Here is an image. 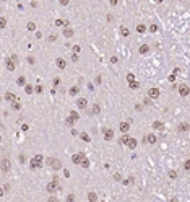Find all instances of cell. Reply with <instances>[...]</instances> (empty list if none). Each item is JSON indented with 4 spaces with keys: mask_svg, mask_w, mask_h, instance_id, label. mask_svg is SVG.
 Instances as JSON below:
<instances>
[{
    "mask_svg": "<svg viewBox=\"0 0 190 202\" xmlns=\"http://www.w3.org/2000/svg\"><path fill=\"white\" fill-rule=\"evenodd\" d=\"M44 166V156L42 155H36L31 158V161H29V170L36 171V170H41V168Z\"/></svg>",
    "mask_w": 190,
    "mask_h": 202,
    "instance_id": "1",
    "label": "cell"
},
{
    "mask_svg": "<svg viewBox=\"0 0 190 202\" xmlns=\"http://www.w3.org/2000/svg\"><path fill=\"white\" fill-rule=\"evenodd\" d=\"M46 165H49L54 171L62 170V161H60L58 158H55V156H47L46 158Z\"/></svg>",
    "mask_w": 190,
    "mask_h": 202,
    "instance_id": "2",
    "label": "cell"
},
{
    "mask_svg": "<svg viewBox=\"0 0 190 202\" xmlns=\"http://www.w3.org/2000/svg\"><path fill=\"white\" fill-rule=\"evenodd\" d=\"M46 189H47V192H51V194H54V192H57V191H60L62 189V186L57 183V181H51V183H47V186H46Z\"/></svg>",
    "mask_w": 190,
    "mask_h": 202,
    "instance_id": "3",
    "label": "cell"
},
{
    "mask_svg": "<svg viewBox=\"0 0 190 202\" xmlns=\"http://www.w3.org/2000/svg\"><path fill=\"white\" fill-rule=\"evenodd\" d=\"M85 158H86V155L83 152H78V153H73V155H72V161H73L75 165H81V161Z\"/></svg>",
    "mask_w": 190,
    "mask_h": 202,
    "instance_id": "4",
    "label": "cell"
},
{
    "mask_svg": "<svg viewBox=\"0 0 190 202\" xmlns=\"http://www.w3.org/2000/svg\"><path fill=\"white\" fill-rule=\"evenodd\" d=\"M5 67H7V70H10V72H13V70L16 69V62L13 60L12 57H7L5 59Z\"/></svg>",
    "mask_w": 190,
    "mask_h": 202,
    "instance_id": "5",
    "label": "cell"
},
{
    "mask_svg": "<svg viewBox=\"0 0 190 202\" xmlns=\"http://www.w3.org/2000/svg\"><path fill=\"white\" fill-rule=\"evenodd\" d=\"M102 137H104V140L111 142V140L114 139V130H112V129H109V127H106L104 130H102Z\"/></svg>",
    "mask_w": 190,
    "mask_h": 202,
    "instance_id": "6",
    "label": "cell"
},
{
    "mask_svg": "<svg viewBox=\"0 0 190 202\" xmlns=\"http://www.w3.org/2000/svg\"><path fill=\"white\" fill-rule=\"evenodd\" d=\"M86 113H88L89 116H91V114H93V116H94V114H99V113H101V106L97 104V103H94V104L91 106V108L86 109Z\"/></svg>",
    "mask_w": 190,
    "mask_h": 202,
    "instance_id": "7",
    "label": "cell"
},
{
    "mask_svg": "<svg viewBox=\"0 0 190 202\" xmlns=\"http://www.w3.org/2000/svg\"><path fill=\"white\" fill-rule=\"evenodd\" d=\"M159 95H161V93H159V90H158V88H154V86L148 90V98H150V100H158Z\"/></svg>",
    "mask_w": 190,
    "mask_h": 202,
    "instance_id": "8",
    "label": "cell"
},
{
    "mask_svg": "<svg viewBox=\"0 0 190 202\" xmlns=\"http://www.w3.org/2000/svg\"><path fill=\"white\" fill-rule=\"evenodd\" d=\"M119 130H120L122 134H127L128 130H130V122H128V121H122L120 124H119Z\"/></svg>",
    "mask_w": 190,
    "mask_h": 202,
    "instance_id": "9",
    "label": "cell"
},
{
    "mask_svg": "<svg viewBox=\"0 0 190 202\" xmlns=\"http://www.w3.org/2000/svg\"><path fill=\"white\" fill-rule=\"evenodd\" d=\"M2 171H3V173H7L8 170H10V168H12V163H10V160L8 158H2Z\"/></svg>",
    "mask_w": 190,
    "mask_h": 202,
    "instance_id": "10",
    "label": "cell"
},
{
    "mask_svg": "<svg viewBox=\"0 0 190 202\" xmlns=\"http://www.w3.org/2000/svg\"><path fill=\"white\" fill-rule=\"evenodd\" d=\"M143 142H146V144H156V142H158V137H156L154 134H148V135H145Z\"/></svg>",
    "mask_w": 190,
    "mask_h": 202,
    "instance_id": "11",
    "label": "cell"
},
{
    "mask_svg": "<svg viewBox=\"0 0 190 202\" xmlns=\"http://www.w3.org/2000/svg\"><path fill=\"white\" fill-rule=\"evenodd\" d=\"M76 106H78V109H88V100L86 98H80L76 101Z\"/></svg>",
    "mask_w": 190,
    "mask_h": 202,
    "instance_id": "12",
    "label": "cell"
},
{
    "mask_svg": "<svg viewBox=\"0 0 190 202\" xmlns=\"http://www.w3.org/2000/svg\"><path fill=\"white\" fill-rule=\"evenodd\" d=\"M189 93H190V88L187 85H180L179 86V95H180V96H189Z\"/></svg>",
    "mask_w": 190,
    "mask_h": 202,
    "instance_id": "13",
    "label": "cell"
},
{
    "mask_svg": "<svg viewBox=\"0 0 190 202\" xmlns=\"http://www.w3.org/2000/svg\"><path fill=\"white\" fill-rule=\"evenodd\" d=\"M55 65H57V67H58L60 70H63V69L67 67V62H65V59H62V57H57V59H55Z\"/></svg>",
    "mask_w": 190,
    "mask_h": 202,
    "instance_id": "14",
    "label": "cell"
},
{
    "mask_svg": "<svg viewBox=\"0 0 190 202\" xmlns=\"http://www.w3.org/2000/svg\"><path fill=\"white\" fill-rule=\"evenodd\" d=\"M151 127H153V130H164V124L161 121H154L151 124Z\"/></svg>",
    "mask_w": 190,
    "mask_h": 202,
    "instance_id": "15",
    "label": "cell"
},
{
    "mask_svg": "<svg viewBox=\"0 0 190 202\" xmlns=\"http://www.w3.org/2000/svg\"><path fill=\"white\" fill-rule=\"evenodd\" d=\"M5 100L10 101V103H15V101L18 100V98H16V95H15V93H10V91H7V93H5Z\"/></svg>",
    "mask_w": 190,
    "mask_h": 202,
    "instance_id": "16",
    "label": "cell"
},
{
    "mask_svg": "<svg viewBox=\"0 0 190 202\" xmlns=\"http://www.w3.org/2000/svg\"><path fill=\"white\" fill-rule=\"evenodd\" d=\"M177 129H179V130H180V132H187V130H189V129H190V124H189V122H180Z\"/></svg>",
    "mask_w": 190,
    "mask_h": 202,
    "instance_id": "17",
    "label": "cell"
},
{
    "mask_svg": "<svg viewBox=\"0 0 190 202\" xmlns=\"http://www.w3.org/2000/svg\"><path fill=\"white\" fill-rule=\"evenodd\" d=\"M128 140H130V135H128V134H124V135L119 139V144H120V145H127Z\"/></svg>",
    "mask_w": 190,
    "mask_h": 202,
    "instance_id": "18",
    "label": "cell"
},
{
    "mask_svg": "<svg viewBox=\"0 0 190 202\" xmlns=\"http://www.w3.org/2000/svg\"><path fill=\"white\" fill-rule=\"evenodd\" d=\"M136 145H138V142H136V139H133V137H130V140H128V144H127V147L128 148H136Z\"/></svg>",
    "mask_w": 190,
    "mask_h": 202,
    "instance_id": "19",
    "label": "cell"
},
{
    "mask_svg": "<svg viewBox=\"0 0 190 202\" xmlns=\"http://www.w3.org/2000/svg\"><path fill=\"white\" fill-rule=\"evenodd\" d=\"M73 34H75V31L72 28H63V36H65V38H72Z\"/></svg>",
    "mask_w": 190,
    "mask_h": 202,
    "instance_id": "20",
    "label": "cell"
},
{
    "mask_svg": "<svg viewBox=\"0 0 190 202\" xmlns=\"http://www.w3.org/2000/svg\"><path fill=\"white\" fill-rule=\"evenodd\" d=\"M138 52L140 54H148V52H150V46H148V44H141L140 49H138Z\"/></svg>",
    "mask_w": 190,
    "mask_h": 202,
    "instance_id": "21",
    "label": "cell"
},
{
    "mask_svg": "<svg viewBox=\"0 0 190 202\" xmlns=\"http://www.w3.org/2000/svg\"><path fill=\"white\" fill-rule=\"evenodd\" d=\"M120 36H124V38H128V36H130V29H128L127 26H120Z\"/></svg>",
    "mask_w": 190,
    "mask_h": 202,
    "instance_id": "22",
    "label": "cell"
},
{
    "mask_svg": "<svg viewBox=\"0 0 190 202\" xmlns=\"http://www.w3.org/2000/svg\"><path fill=\"white\" fill-rule=\"evenodd\" d=\"M16 85H18V86H26V85H28V83H26V78H24L23 75H21V77H18V78H16Z\"/></svg>",
    "mask_w": 190,
    "mask_h": 202,
    "instance_id": "23",
    "label": "cell"
},
{
    "mask_svg": "<svg viewBox=\"0 0 190 202\" xmlns=\"http://www.w3.org/2000/svg\"><path fill=\"white\" fill-rule=\"evenodd\" d=\"M21 108H23V106H21L19 100H16L15 103H12V109H13V111H21Z\"/></svg>",
    "mask_w": 190,
    "mask_h": 202,
    "instance_id": "24",
    "label": "cell"
},
{
    "mask_svg": "<svg viewBox=\"0 0 190 202\" xmlns=\"http://www.w3.org/2000/svg\"><path fill=\"white\" fill-rule=\"evenodd\" d=\"M88 201L89 202H97V194H96V192H93V191L88 192Z\"/></svg>",
    "mask_w": 190,
    "mask_h": 202,
    "instance_id": "25",
    "label": "cell"
},
{
    "mask_svg": "<svg viewBox=\"0 0 190 202\" xmlns=\"http://www.w3.org/2000/svg\"><path fill=\"white\" fill-rule=\"evenodd\" d=\"M78 93H80V88H78V86H72V88L68 90V95H70V96H76Z\"/></svg>",
    "mask_w": 190,
    "mask_h": 202,
    "instance_id": "26",
    "label": "cell"
},
{
    "mask_svg": "<svg viewBox=\"0 0 190 202\" xmlns=\"http://www.w3.org/2000/svg\"><path fill=\"white\" fill-rule=\"evenodd\" d=\"M133 181H135V178H133V176H128V178H125L124 181H122V184H124V186H130V184H133Z\"/></svg>",
    "mask_w": 190,
    "mask_h": 202,
    "instance_id": "27",
    "label": "cell"
},
{
    "mask_svg": "<svg viewBox=\"0 0 190 202\" xmlns=\"http://www.w3.org/2000/svg\"><path fill=\"white\" fill-rule=\"evenodd\" d=\"M68 116L72 117V119H75V121H78V119H80V116H78V113L75 111V109H72V111H70V114H68Z\"/></svg>",
    "mask_w": 190,
    "mask_h": 202,
    "instance_id": "28",
    "label": "cell"
},
{
    "mask_svg": "<svg viewBox=\"0 0 190 202\" xmlns=\"http://www.w3.org/2000/svg\"><path fill=\"white\" fill-rule=\"evenodd\" d=\"M128 86H130L132 90H138V88H140V83L135 80V82H130V83H128Z\"/></svg>",
    "mask_w": 190,
    "mask_h": 202,
    "instance_id": "29",
    "label": "cell"
},
{
    "mask_svg": "<svg viewBox=\"0 0 190 202\" xmlns=\"http://www.w3.org/2000/svg\"><path fill=\"white\" fill-rule=\"evenodd\" d=\"M26 28L29 29V31H36V23L34 21H29V23L26 25Z\"/></svg>",
    "mask_w": 190,
    "mask_h": 202,
    "instance_id": "30",
    "label": "cell"
},
{
    "mask_svg": "<svg viewBox=\"0 0 190 202\" xmlns=\"http://www.w3.org/2000/svg\"><path fill=\"white\" fill-rule=\"evenodd\" d=\"M75 122H76V121H75V119H72V117H70V116H68V117H67V119H65V124H67V126H70V127H72V126H73Z\"/></svg>",
    "mask_w": 190,
    "mask_h": 202,
    "instance_id": "31",
    "label": "cell"
},
{
    "mask_svg": "<svg viewBox=\"0 0 190 202\" xmlns=\"http://www.w3.org/2000/svg\"><path fill=\"white\" fill-rule=\"evenodd\" d=\"M65 202H75V194H73V192H70V194L67 196Z\"/></svg>",
    "mask_w": 190,
    "mask_h": 202,
    "instance_id": "32",
    "label": "cell"
},
{
    "mask_svg": "<svg viewBox=\"0 0 190 202\" xmlns=\"http://www.w3.org/2000/svg\"><path fill=\"white\" fill-rule=\"evenodd\" d=\"M81 168H85V170H88V168H89V160L88 158H85L81 161Z\"/></svg>",
    "mask_w": 190,
    "mask_h": 202,
    "instance_id": "33",
    "label": "cell"
},
{
    "mask_svg": "<svg viewBox=\"0 0 190 202\" xmlns=\"http://www.w3.org/2000/svg\"><path fill=\"white\" fill-rule=\"evenodd\" d=\"M136 31H138V33H145V31H146V26H145L143 23L138 25V26H136Z\"/></svg>",
    "mask_w": 190,
    "mask_h": 202,
    "instance_id": "34",
    "label": "cell"
},
{
    "mask_svg": "<svg viewBox=\"0 0 190 202\" xmlns=\"http://www.w3.org/2000/svg\"><path fill=\"white\" fill-rule=\"evenodd\" d=\"M167 176H169V178H171V179H175V178H177V171L171 170V171H169V173H167Z\"/></svg>",
    "mask_w": 190,
    "mask_h": 202,
    "instance_id": "35",
    "label": "cell"
},
{
    "mask_svg": "<svg viewBox=\"0 0 190 202\" xmlns=\"http://www.w3.org/2000/svg\"><path fill=\"white\" fill-rule=\"evenodd\" d=\"M7 26V18L5 16H0V28H5Z\"/></svg>",
    "mask_w": 190,
    "mask_h": 202,
    "instance_id": "36",
    "label": "cell"
},
{
    "mask_svg": "<svg viewBox=\"0 0 190 202\" xmlns=\"http://www.w3.org/2000/svg\"><path fill=\"white\" fill-rule=\"evenodd\" d=\"M80 137H81V140H85V142H89V135L86 132H83V134H80Z\"/></svg>",
    "mask_w": 190,
    "mask_h": 202,
    "instance_id": "37",
    "label": "cell"
},
{
    "mask_svg": "<svg viewBox=\"0 0 190 202\" xmlns=\"http://www.w3.org/2000/svg\"><path fill=\"white\" fill-rule=\"evenodd\" d=\"M127 82L130 83V82H135V75L133 74H127Z\"/></svg>",
    "mask_w": 190,
    "mask_h": 202,
    "instance_id": "38",
    "label": "cell"
},
{
    "mask_svg": "<svg viewBox=\"0 0 190 202\" xmlns=\"http://www.w3.org/2000/svg\"><path fill=\"white\" fill-rule=\"evenodd\" d=\"M72 50H73V54H78V52H80V50H81V47L78 46V44H75V46L72 47Z\"/></svg>",
    "mask_w": 190,
    "mask_h": 202,
    "instance_id": "39",
    "label": "cell"
},
{
    "mask_svg": "<svg viewBox=\"0 0 190 202\" xmlns=\"http://www.w3.org/2000/svg\"><path fill=\"white\" fill-rule=\"evenodd\" d=\"M55 26H65V21H63V20H55Z\"/></svg>",
    "mask_w": 190,
    "mask_h": 202,
    "instance_id": "40",
    "label": "cell"
},
{
    "mask_svg": "<svg viewBox=\"0 0 190 202\" xmlns=\"http://www.w3.org/2000/svg\"><path fill=\"white\" fill-rule=\"evenodd\" d=\"M34 91H36V93H39V95H41V93H42V91H44L42 85H36V90H34Z\"/></svg>",
    "mask_w": 190,
    "mask_h": 202,
    "instance_id": "41",
    "label": "cell"
},
{
    "mask_svg": "<svg viewBox=\"0 0 190 202\" xmlns=\"http://www.w3.org/2000/svg\"><path fill=\"white\" fill-rule=\"evenodd\" d=\"M24 90H26V93H28V95L34 93V91H33V86H31V85H26V86H24Z\"/></svg>",
    "mask_w": 190,
    "mask_h": 202,
    "instance_id": "42",
    "label": "cell"
},
{
    "mask_svg": "<svg viewBox=\"0 0 190 202\" xmlns=\"http://www.w3.org/2000/svg\"><path fill=\"white\" fill-rule=\"evenodd\" d=\"M158 29H159L158 25H151V26H150V31L151 33H158Z\"/></svg>",
    "mask_w": 190,
    "mask_h": 202,
    "instance_id": "43",
    "label": "cell"
},
{
    "mask_svg": "<svg viewBox=\"0 0 190 202\" xmlns=\"http://www.w3.org/2000/svg\"><path fill=\"white\" fill-rule=\"evenodd\" d=\"M114 179H115V181H120V183L124 181V179H122V175H120V173H115V175H114Z\"/></svg>",
    "mask_w": 190,
    "mask_h": 202,
    "instance_id": "44",
    "label": "cell"
},
{
    "mask_svg": "<svg viewBox=\"0 0 190 202\" xmlns=\"http://www.w3.org/2000/svg\"><path fill=\"white\" fill-rule=\"evenodd\" d=\"M47 202H58V199L55 197L54 194H51V197H49V201H47Z\"/></svg>",
    "mask_w": 190,
    "mask_h": 202,
    "instance_id": "45",
    "label": "cell"
},
{
    "mask_svg": "<svg viewBox=\"0 0 190 202\" xmlns=\"http://www.w3.org/2000/svg\"><path fill=\"white\" fill-rule=\"evenodd\" d=\"M49 41H51V43H55V41H57V34H51L49 36Z\"/></svg>",
    "mask_w": 190,
    "mask_h": 202,
    "instance_id": "46",
    "label": "cell"
},
{
    "mask_svg": "<svg viewBox=\"0 0 190 202\" xmlns=\"http://www.w3.org/2000/svg\"><path fill=\"white\" fill-rule=\"evenodd\" d=\"M184 170H190V158L187 160L185 163H184Z\"/></svg>",
    "mask_w": 190,
    "mask_h": 202,
    "instance_id": "47",
    "label": "cell"
},
{
    "mask_svg": "<svg viewBox=\"0 0 190 202\" xmlns=\"http://www.w3.org/2000/svg\"><path fill=\"white\" fill-rule=\"evenodd\" d=\"M111 62H112V64H117V62H119V57H117V55H112V57H111Z\"/></svg>",
    "mask_w": 190,
    "mask_h": 202,
    "instance_id": "48",
    "label": "cell"
},
{
    "mask_svg": "<svg viewBox=\"0 0 190 202\" xmlns=\"http://www.w3.org/2000/svg\"><path fill=\"white\" fill-rule=\"evenodd\" d=\"M72 60H73V62H78V54H72Z\"/></svg>",
    "mask_w": 190,
    "mask_h": 202,
    "instance_id": "49",
    "label": "cell"
},
{
    "mask_svg": "<svg viewBox=\"0 0 190 202\" xmlns=\"http://www.w3.org/2000/svg\"><path fill=\"white\" fill-rule=\"evenodd\" d=\"M151 101H153V100H150V98H145V101H143V104H151Z\"/></svg>",
    "mask_w": 190,
    "mask_h": 202,
    "instance_id": "50",
    "label": "cell"
},
{
    "mask_svg": "<svg viewBox=\"0 0 190 202\" xmlns=\"http://www.w3.org/2000/svg\"><path fill=\"white\" fill-rule=\"evenodd\" d=\"M19 161H21V163H24V161H26V156H24L23 153H21V155H19Z\"/></svg>",
    "mask_w": 190,
    "mask_h": 202,
    "instance_id": "51",
    "label": "cell"
},
{
    "mask_svg": "<svg viewBox=\"0 0 190 202\" xmlns=\"http://www.w3.org/2000/svg\"><path fill=\"white\" fill-rule=\"evenodd\" d=\"M28 62H29V64H34L36 60H34V57H33V55H29V57H28Z\"/></svg>",
    "mask_w": 190,
    "mask_h": 202,
    "instance_id": "52",
    "label": "cell"
},
{
    "mask_svg": "<svg viewBox=\"0 0 190 202\" xmlns=\"http://www.w3.org/2000/svg\"><path fill=\"white\" fill-rule=\"evenodd\" d=\"M101 82H102V78L97 75V77H96V85H101Z\"/></svg>",
    "mask_w": 190,
    "mask_h": 202,
    "instance_id": "53",
    "label": "cell"
},
{
    "mask_svg": "<svg viewBox=\"0 0 190 202\" xmlns=\"http://www.w3.org/2000/svg\"><path fill=\"white\" fill-rule=\"evenodd\" d=\"M88 90H89V91H94V85H93V83H88Z\"/></svg>",
    "mask_w": 190,
    "mask_h": 202,
    "instance_id": "54",
    "label": "cell"
},
{
    "mask_svg": "<svg viewBox=\"0 0 190 202\" xmlns=\"http://www.w3.org/2000/svg\"><path fill=\"white\" fill-rule=\"evenodd\" d=\"M8 191H10V184H5L3 186V192H8Z\"/></svg>",
    "mask_w": 190,
    "mask_h": 202,
    "instance_id": "55",
    "label": "cell"
},
{
    "mask_svg": "<svg viewBox=\"0 0 190 202\" xmlns=\"http://www.w3.org/2000/svg\"><path fill=\"white\" fill-rule=\"evenodd\" d=\"M169 82H175V75H169Z\"/></svg>",
    "mask_w": 190,
    "mask_h": 202,
    "instance_id": "56",
    "label": "cell"
},
{
    "mask_svg": "<svg viewBox=\"0 0 190 202\" xmlns=\"http://www.w3.org/2000/svg\"><path fill=\"white\" fill-rule=\"evenodd\" d=\"M58 83H60V78H54V85H55V86H57V85H58Z\"/></svg>",
    "mask_w": 190,
    "mask_h": 202,
    "instance_id": "57",
    "label": "cell"
},
{
    "mask_svg": "<svg viewBox=\"0 0 190 202\" xmlns=\"http://www.w3.org/2000/svg\"><path fill=\"white\" fill-rule=\"evenodd\" d=\"M60 5H68V0H60Z\"/></svg>",
    "mask_w": 190,
    "mask_h": 202,
    "instance_id": "58",
    "label": "cell"
},
{
    "mask_svg": "<svg viewBox=\"0 0 190 202\" xmlns=\"http://www.w3.org/2000/svg\"><path fill=\"white\" fill-rule=\"evenodd\" d=\"M41 36H42V33H41V31H36V38L39 39V38H41Z\"/></svg>",
    "mask_w": 190,
    "mask_h": 202,
    "instance_id": "59",
    "label": "cell"
},
{
    "mask_svg": "<svg viewBox=\"0 0 190 202\" xmlns=\"http://www.w3.org/2000/svg\"><path fill=\"white\" fill-rule=\"evenodd\" d=\"M21 130H28V124H23V126H21Z\"/></svg>",
    "mask_w": 190,
    "mask_h": 202,
    "instance_id": "60",
    "label": "cell"
},
{
    "mask_svg": "<svg viewBox=\"0 0 190 202\" xmlns=\"http://www.w3.org/2000/svg\"><path fill=\"white\" fill-rule=\"evenodd\" d=\"M171 202H179V201H177V197H172V199H171Z\"/></svg>",
    "mask_w": 190,
    "mask_h": 202,
    "instance_id": "61",
    "label": "cell"
},
{
    "mask_svg": "<svg viewBox=\"0 0 190 202\" xmlns=\"http://www.w3.org/2000/svg\"><path fill=\"white\" fill-rule=\"evenodd\" d=\"M101 202H106V201H101Z\"/></svg>",
    "mask_w": 190,
    "mask_h": 202,
    "instance_id": "62",
    "label": "cell"
}]
</instances>
